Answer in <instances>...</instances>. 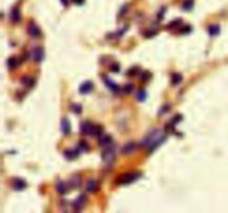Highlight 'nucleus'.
<instances>
[{"label": "nucleus", "mask_w": 228, "mask_h": 213, "mask_svg": "<svg viewBox=\"0 0 228 213\" xmlns=\"http://www.w3.org/2000/svg\"><path fill=\"white\" fill-rule=\"evenodd\" d=\"M166 139H167L166 133H164L159 129H154L144 138L143 141H141V144H143V147L148 149V153H151L154 152V150L156 148H158Z\"/></svg>", "instance_id": "nucleus-1"}, {"label": "nucleus", "mask_w": 228, "mask_h": 213, "mask_svg": "<svg viewBox=\"0 0 228 213\" xmlns=\"http://www.w3.org/2000/svg\"><path fill=\"white\" fill-rule=\"evenodd\" d=\"M140 177H141V173H139V172L125 173V174L119 175L118 179L116 180V183H117V184H121V185L130 184V183L135 182L136 180H138Z\"/></svg>", "instance_id": "nucleus-2"}, {"label": "nucleus", "mask_w": 228, "mask_h": 213, "mask_svg": "<svg viewBox=\"0 0 228 213\" xmlns=\"http://www.w3.org/2000/svg\"><path fill=\"white\" fill-rule=\"evenodd\" d=\"M102 161H104V163L108 167V165L113 164V162L115 161V158H116V153H115V149L113 144L108 145L106 147V150L102 152Z\"/></svg>", "instance_id": "nucleus-3"}, {"label": "nucleus", "mask_w": 228, "mask_h": 213, "mask_svg": "<svg viewBox=\"0 0 228 213\" xmlns=\"http://www.w3.org/2000/svg\"><path fill=\"white\" fill-rule=\"evenodd\" d=\"M87 203V197L85 194H80L79 197L73 202V208L75 211H80V210L84 209V206Z\"/></svg>", "instance_id": "nucleus-4"}, {"label": "nucleus", "mask_w": 228, "mask_h": 213, "mask_svg": "<svg viewBox=\"0 0 228 213\" xmlns=\"http://www.w3.org/2000/svg\"><path fill=\"white\" fill-rule=\"evenodd\" d=\"M95 125L93 123H90L89 121H84L80 125V132L85 136H91L93 130H94Z\"/></svg>", "instance_id": "nucleus-5"}, {"label": "nucleus", "mask_w": 228, "mask_h": 213, "mask_svg": "<svg viewBox=\"0 0 228 213\" xmlns=\"http://www.w3.org/2000/svg\"><path fill=\"white\" fill-rule=\"evenodd\" d=\"M137 149H138L137 142L130 141V142H128L127 144H125L124 147H122L121 152L124 153V154H131V153H134Z\"/></svg>", "instance_id": "nucleus-6"}, {"label": "nucleus", "mask_w": 228, "mask_h": 213, "mask_svg": "<svg viewBox=\"0 0 228 213\" xmlns=\"http://www.w3.org/2000/svg\"><path fill=\"white\" fill-rule=\"evenodd\" d=\"M28 33L31 38H38V37L41 35V31H40V29H39V27H38L35 22L31 21V22L28 24Z\"/></svg>", "instance_id": "nucleus-7"}, {"label": "nucleus", "mask_w": 228, "mask_h": 213, "mask_svg": "<svg viewBox=\"0 0 228 213\" xmlns=\"http://www.w3.org/2000/svg\"><path fill=\"white\" fill-rule=\"evenodd\" d=\"M33 60L36 61L37 63H40L42 59H44V57H45V51H44V49L41 48V47H36L33 51Z\"/></svg>", "instance_id": "nucleus-8"}, {"label": "nucleus", "mask_w": 228, "mask_h": 213, "mask_svg": "<svg viewBox=\"0 0 228 213\" xmlns=\"http://www.w3.org/2000/svg\"><path fill=\"white\" fill-rule=\"evenodd\" d=\"M27 186V183L20 179V178H16L12 180V188L16 190V191H21Z\"/></svg>", "instance_id": "nucleus-9"}, {"label": "nucleus", "mask_w": 228, "mask_h": 213, "mask_svg": "<svg viewBox=\"0 0 228 213\" xmlns=\"http://www.w3.org/2000/svg\"><path fill=\"white\" fill-rule=\"evenodd\" d=\"M93 88H94L93 82H91V81H86V82H84V83L80 85V88H79V92L82 93V94H87V93L91 92Z\"/></svg>", "instance_id": "nucleus-10"}, {"label": "nucleus", "mask_w": 228, "mask_h": 213, "mask_svg": "<svg viewBox=\"0 0 228 213\" xmlns=\"http://www.w3.org/2000/svg\"><path fill=\"white\" fill-rule=\"evenodd\" d=\"M113 144V138L109 134H105V136H100L99 137V145L101 147H108V145Z\"/></svg>", "instance_id": "nucleus-11"}, {"label": "nucleus", "mask_w": 228, "mask_h": 213, "mask_svg": "<svg viewBox=\"0 0 228 213\" xmlns=\"http://www.w3.org/2000/svg\"><path fill=\"white\" fill-rule=\"evenodd\" d=\"M10 20L12 22H18L20 20V10L18 7H13L10 11Z\"/></svg>", "instance_id": "nucleus-12"}, {"label": "nucleus", "mask_w": 228, "mask_h": 213, "mask_svg": "<svg viewBox=\"0 0 228 213\" xmlns=\"http://www.w3.org/2000/svg\"><path fill=\"white\" fill-rule=\"evenodd\" d=\"M104 82H105V85L108 87V88L111 90V91H114V92H118L119 91V87L118 85H116L115 82L110 80L109 78H107V77H104Z\"/></svg>", "instance_id": "nucleus-13"}, {"label": "nucleus", "mask_w": 228, "mask_h": 213, "mask_svg": "<svg viewBox=\"0 0 228 213\" xmlns=\"http://www.w3.org/2000/svg\"><path fill=\"white\" fill-rule=\"evenodd\" d=\"M81 184V179L78 177V175H73L69 180V185L70 188L73 189H78Z\"/></svg>", "instance_id": "nucleus-14"}, {"label": "nucleus", "mask_w": 228, "mask_h": 213, "mask_svg": "<svg viewBox=\"0 0 228 213\" xmlns=\"http://www.w3.org/2000/svg\"><path fill=\"white\" fill-rule=\"evenodd\" d=\"M86 190L90 193H94L98 190V183L95 180H89L86 183Z\"/></svg>", "instance_id": "nucleus-15"}, {"label": "nucleus", "mask_w": 228, "mask_h": 213, "mask_svg": "<svg viewBox=\"0 0 228 213\" xmlns=\"http://www.w3.org/2000/svg\"><path fill=\"white\" fill-rule=\"evenodd\" d=\"M56 190H57V192L59 193L60 195H64V194L67 193L68 188H67V184H66L64 181H58L57 183H56Z\"/></svg>", "instance_id": "nucleus-16"}, {"label": "nucleus", "mask_w": 228, "mask_h": 213, "mask_svg": "<svg viewBox=\"0 0 228 213\" xmlns=\"http://www.w3.org/2000/svg\"><path fill=\"white\" fill-rule=\"evenodd\" d=\"M61 131H62V133H64L65 136H68L70 132V123L66 118H64V119L61 120Z\"/></svg>", "instance_id": "nucleus-17"}, {"label": "nucleus", "mask_w": 228, "mask_h": 213, "mask_svg": "<svg viewBox=\"0 0 228 213\" xmlns=\"http://www.w3.org/2000/svg\"><path fill=\"white\" fill-rule=\"evenodd\" d=\"M79 150L76 149V150H66L65 152H64V154H65V157L68 159V160H73V159H75V158H77L78 157V154H79Z\"/></svg>", "instance_id": "nucleus-18"}, {"label": "nucleus", "mask_w": 228, "mask_h": 213, "mask_svg": "<svg viewBox=\"0 0 228 213\" xmlns=\"http://www.w3.org/2000/svg\"><path fill=\"white\" fill-rule=\"evenodd\" d=\"M208 32H209V35L212 37L217 36L220 32V27L218 24H212V26L208 27Z\"/></svg>", "instance_id": "nucleus-19"}, {"label": "nucleus", "mask_w": 228, "mask_h": 213, "mask_svg": "<svg viewBox=\"0 0 228 213\" xmlns=\"http://www.w3.org/2000/svg\"><path fill=\"white\" fill-rule=\"evenodd\" d=\"M181 80H183V76H181L180 73L175 72V73H172V74H171V83H172L174 85L180 83Z\"/></svg>", "instance_id": "nucleus-20"}, {"label": "nucleus", "mask_w": 228, "mask_h": 213, "mask_svg": "<svg viewBox=\"0 0 228 213\" xmlns=\"http://www.w3.org/2000/svg\"><path fill=\"white\" fill-rule=\"evenodd\" d=\"M21 82H22V85H24L26 87H33V83H35V79L31 78V77H24L22 79H21Z\"/></svg>", "instance_id": "nucleus-21"}, {"label": "nucleus", "mask_w": 228, "mask_h": 213, "mask_svg": "<svg viewBox=\"0 0 228 213\" xmlns=\"http://www.w3.org/2000/svg\"><path fill=\"white\" fill-rule=\"evenodd\" d=\"M102 131H104V128L101 125H95L93 133H91V137H100L102 134Z\"/></svg>", "instance_id": "nucleus-22"}, {"label": "nucleus", "mask_w": 228, "mask_h": 213, "mask_svg": "<svg viewBox=\"0 0 228 213\" xmlns=\"http://www.w3.org/2000/svg\"><path fill=\"white\" fill-rule=\"evenodd\" d=\"M8 68L9 69H15L18 66V59L16 57H10L8 59Z\"/></svg>", "instance_id": "nucleus-23"}, {"label": "nucleus", "mask_w": 228, "mask_h": 213, "mask_svg": "<svg viewBox=\"0 0 228 213\" xmlns=\"http://www.w3.org/2000/svg\"><path fill=\"white\" fill-rule=\"evenodd\" d=\"M77 149L79 150V151H85V152H87V151L89 150V147H88V144L86 143L85 141H79V144H78Z\"/></svg>", "instance_id": "nucleus-24"}, {"label": "nucleus", "mask_w": 228, "mask_h": 213, "mask_svg": "<svg viewBox=\"0 0 228 213\" xmlns=\"http://www.w3.org/2000/svg\"><path fill=\"white\" fill-rule=\"evenodd\" d=\"M181 24V19H175V20H172L171 22L167 24V28L168 29H174L176 27H178L179 24Z\"/></svg>", "instance_id": "nucleus-25"}, {"label": "nucleus", "mask_w": 228, "mask_h": 213, "mask_svg": "<svg viewBox=\"0 0 228 213\" xmlns=\"http://www.w3.org/2000/svg\"><path fill=\"white\" fill-rule=\"evenodd\" d=\"M194 6V1L192 0H185L183 4V8L184 10H190Z\"/></svg>", "instance_id": "nucleus-26"}, {"label": "nucleus", "mask_w": 228, "mask_h": 213, "mask_svg": "<svg viewBox=\"0 0 228 213\" xmlns=\"http://www.w3.org/2000/svg\"><path fill=\"white\" fill-rule=\"evenodd\" d=\"M136 98H137V100H138V101H144L145 99H146V91H144V90H140V91L137 93Z\"/></svg>", "instance_id": "nucleus-27"}, {"label": "nucleus", "mask_w": 228, "mask_h": 213, "mask_svg": "<svg viewBox=\"0 0 228 213\" xmlns=\"http://www.w3.org/2000/svg\"><path fill=\"white\" fill-rule=\"evenodd\" d=\"M138 70H139L138 67H134V68L129 69V70L127 71V76H129V77L136 76V74L138 73Z\"/></svg>", "instance_id": "nucleus-28"}, {"label": "nucleus", "mask_w": 228, "mask_h": 213, "mask_svg": "<svg viewBox=\"0 0 228 213\" xmlns=\"http://www.w3.org/2000/svg\"><path fill=\"white\" fill-rule=\"evenodd\" d=\"M70 109H71V110H73L75 113H80V112H81V110H82L81 105H77V103H75V105H71V108H70Z\"/></svg>", "instance_id": "nucleus-29"}, {"label": "nucleus", "mask_w": 228, "mask_h": 213, "mask_svg": "<svg viewBox=\"0 0 228 213\" xmlns=\"http://www.w3.org/2000/svg\"><path fill=\"white\" fill-rule=\"evenodd\" d=\"M149 78H150V73L148 72V71H143V72L140 73V79H141V81H147Z\"/></svg>", "instance_id": "nucleus-30"}, {"label": "nucleus", "mask_w": 228, "mask_h": 213, "mask_svg": "<svg viewBox=\"0 0 228 213\" xmlns=\"http://www.w3.org/2000/svg\"><path fill=\"white\" fill-rule=\"evenodd\" d=\"M110 70H111L113 72H119V70H120V66H119L117 62H114V63L110 66Z\"/></svg>", "instance_id": "nucleus-31"}, {"label": "nucleus", "mask_w": 228, "mask_h": 213, "mask_svg": "<svg viewBox=\"0 0 228 213\" xmlns=\"http://www.w3.org/2000/svg\"><path fill=\"white\" fill-rule=\"evenodd\" d=\"M190 31H192V28H190L189 26H185V27H183V28L179 30V33H181V35H186V33H189Z\"/></svg>", "instance_id": "nucleus-32"}, {"label": "nucleus", "mask_w": 228, "mask_h": 213, "mask_svg": "<svg viewBox=\"0 0 228 213\" xmlns=\"http://www.w3.org/2000/svg\"><path fill=\"white\" fill-rule=\"evenodd\" d=\"M124 90H125V92H127V93L133 92V91H134V85H125V88H124Z\"/></svg>", "instance_id": "nucleus-33"}, {"label": "nucleus", "mask_w": 228, "mask_h": 213, "mask_svg": "<svg viewBox=\"0 0 228 213\" xmlns=\"http://www.w3.org/2000/svg\"><path fill=\"white\" fill-rule=\"evenodd\" d=\"M168 110H170V107L169 105H164L163 109H161V111H159V114H163L164 112H166Z\"/></svg>", "instance_id": "nucleus-34"}, {"label": "nucleus", "mask_w": 228, "mask_h": 213, "mask_svg": "<svg viewBox=\"0 0 228 213\" xmlns=\"http://www.w3.org/2000/svg\"><path fill=\"white\" fill-rule=\"evenodd\" d=\"M73 2H75L76 4H84V0H73Z\"/></svg>", "instance_id": "nucleus-35"}, {"label": "nucleus", "mask_w": 228, "mask_h": 213, "mask_svg": "<svg viewBox=\"0 0 228 213\" xmlns=\"http://www.w3.org/2000/svg\"><path fill=\"white\" fill-rule=\"evenodd\" d=\"M68 2H69V0H61V4H64V6H67Z\"/></svg>", "instance_id": "nucleus-36"}]
</instances>
